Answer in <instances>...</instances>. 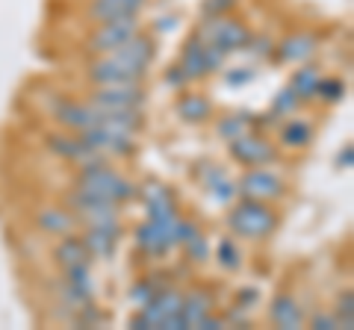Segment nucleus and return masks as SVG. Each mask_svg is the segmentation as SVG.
Segmentation results:
<instances>
[{
  "label": "nucleus",
  "instance_id": "obj_23",
  "mask_svg": "<svg viewBox=\"0 0 354 330\" xmlns=\"http://www.w3.org/2000/svg\"><path fill=\"white\" fill-rule=\"evenodd\" d=\"M53 262L65 269V266H77V262H92V254L86 251L80 236L68 233V236H59L57 248H53Z\"/></svg>",
  "mask_w": 354,
  "mask_h": 330
},
{
  "label": "nucleus",
  "instance_id": "obj_15",
  "mask_svg": "<svg viewBox=\"0 0 354 330\" xmlns=\"http://www.w3.org/2000/svg\"><path fill=\"white\" fill-rule=\"evenodd\" d=\"M106 57H113L115 62L121 65H127V68L133 71H142V74H148V65L153 62V57H157V41H153L145 30L136 32L130 41H124L118 50L113 53H106Z\"/></svg>",
  "mask_w": 354,
  "mask_h": 330
},
{
  "label": "nucleus",
  "instance_id": "obj_8",
  "mask_svg": "<svg viewBox=\"0 0 354 330\" xmlns=\"http://www.w3.org/2000/svg\"><path fill=\"white\" fill-rule=\"evenodd\" d=\"M97 113H118V109H145L148 95L142 86H95L86 97Z\"/></svg>",
  "mask_w": 354,
  "mask_h": 330
},
{
  "label": "nucleus",
  "instance_id": "obj_12",
  "mask_svg": "<svg viewBox=\"0 0 354 330\" xmlns=\"http://www.w3.org/2000/svg\"><path fill=\"white\" fill-rule=\"evenodd\" d=\"M124 236V222H109V224H88L83 227V245L92 254V260H113L118 251V242Z\"/></svg>",
  "mask_w": 354,
  "mask_h": 330
},
{
  "label": "nucleus",
  "instance_id": "obj_4",
  "mask_svg": "<svg viewBox=\"0 0 354 330\" xmlns=\"http://www.w3.org/2000/svg\"><path fill=\"white\" fill-rule=\"evenodd\" d=\"M136 32H142V21L139 15H127V18H115V21H104L95 24L92 36L86 39V50L92 57H106V53L118 50L124 41H130Z\"/></svg>",
  "mask_w": 354,
  "mask_h": 330
},
{
  "label": "nucleus",
  "instance_id": "obj_40",
  "mask_svg": "<svg viewBox=\"0 0 354 330\" xmlns=\"http://www.w3.org/2000/svg\"><path fill=\"white\" fill-rule=\"evenodd\" d=\"M254 68H230L227 74H225V83L227 86H245V83H251L254 80Z\"/></svg>",
  "mask_w": 354,
  "mask_h": 330
},
{
  "label": "nucleus",
  "instance_id": "obj_20",
  "mask_svg": "<svg viewBox=\"0 0 354 330\" xmlns=\"http://www.w3.org/2000/svg\"><path fill=\"white\" fill-rule=\"evenodd\" d=\"M269 316H272V324L281 327V330L304 327V310H301V304H298L295 295H290V292L274 295L272 307H269Z\"/></svg>",
  "mask_w": 354,
  "mask_h": 330
},
{
  "label": "nucleus",
  "instance_id": "obj_14",
  "mask_svg": "<svg viewBox=\"0 0 354 330\" xmlns=\"http://www.w3.org/2000/svg\"><path fill=\"white\" fill-rule=\"evenodd\" d=\"M50 115L57 124L74 130V133H83V130L95 127L101 121V113L88 104L80 101H71V97H53V106H50Z\"/></svg>",
  "mask_w": 354,
  "mask_h": 330
},
{
  "label": "nucleus",
  "instance_id": "obj_10",
  "mask_svg": "<svg viewBox=\"0 0 354 330\" xmlns=\"http://www.w3.org/2000/svg\"><path fill=\"white\" fill-rule=\"evenodd\" d=\"M227 153L236 162L245 165V168H257V165H269L278 159V148H274L269 139H263L260 133H251V130H245V133L236 139H230Z\"/></svg>",
  "mask_w": 354,
  "mask_h": 330
},
{
  "label": "nucleus",
  "instance_id": "obj_38",
  "mask_svg": "<svg viewBox=\"0 0 354 330\" xmlns=\"http://www.w3.org/2000/svg\"><path fill=\"white\" fill-rule=\"evenodd\" d=\"M310 327L313 330H342L339 318L334 313H322V310H319L316 316H310Z\"/></svg>",
  "mask_w": 354,
  "mask_h": 330
},
{
  "label": "nucleus",
  "instance_id": "obj_11",
  "mask_svg": "<svg viewBox=\"0 0 354 330\" xmlns=\"http://www.w3.org/2000/svg\"><path fill=\"white\" fill-rule=\"evenodd\" d=\"M145 77L148 74L133 71L113 57H95V62H88L86 68V80L92 86H142Z\"/></svg>",
  "mask_w": 354,
  "mask_h": 330
},
{
  "label": "nucleus",
  "instance_id": "obj_39",
  "mask_svg": "<svg viewBox=\"0 0 354 330\" xmlns=\"http://www.w3.org/2000/svg\"><path fill=\"white\" fill-rule=\"evenodd\" d=\"M162 80H165V86H171V89H177V92H180L186 83H192L189 77H186V71L180 68V62L171 65V68H165V77H162Z\"/></svg>",
  "mask_w": 354,
  "mask_h": 330
},
{
  "label": "nucleus",
  "instance_id": "obj_33",
  "mask_svg": "<svg viewBox=\"0 0 354 330\" xmlns=\"http://www.w3.org/2000/svg\"><path fill=\"white\" fill-rule=\"evenodd\" d=\"M195 233H201V227H198L195 218H183V215H177L174 218V230H171V242H174V248L177 245H186Z\"/></svg>",
  "mask_w": 354,
  "mask_h": 330
},
{
  "label": "nucleus",
  "instance_id": "obj_31",
  "mask_svg": "<svg viewBox=\"0 0 354 330\" xmlns=\"http://www.w3.org/2000/svg\"><path fill=\"white\" fill-rule=\"evenodd\" d=\"M298 106H301V101H298L295 92L290 89V86H286V89H281L278 95H274V101H272V113L283 121V118L295 115V113H298Z\"/></svg>",
  "mask_w": 354,
  "mask_h": 330
},
{
  "label": "nucleus",
  "instance_id": "obj_18",
  "mask_svg": "<svg viewBox=\"0 0 354 330\" xmlns=\"http://www.w3.org/2000/svg\"><path fill=\"white\" fill-rule=\"evenodd\" d=\"M319 50V36L316 32H295L286 36L281 45H274V59L278 62H307Z\"/></svg>",
  "mask_w": 354,
  "mask_h": 330
},
{
  "label": "nucleus",
  "instance_id": "obj_28",
  "mask_svg": "<svg viewBox=\"0 0 354 330\" xmlns=\"http://www.w3.org/2000/svg\"><path fill=\"white\" fill-rule=\"evenodd\" d=\"M165 286H169V280H165L162 274H148V278L136 280V286H133V289H130V301L142 307V304H148V301H151L157 292H162Z\"/></svg>",
  "mask_w": 354,
  "mask_h": 330
},
{
  "label": "nucleus",
  "instance_id": "obj_22",
  "mask_svg": "<svg viewBox=\"0 0 354 330\" xmlns=\"http://www.w3.org/2000/svg\"><path fill=\"white\" fill-rule=\"evenodd\" d=\"M177 115H180L186 124H204L213 115V104H209V97L198 95V92H186L177 97Z\"/></svg>",
  "mask_w": 354,
  "mask_h": 330
},
{
  "label": "nucleus",
  "instance_id": "obj_24",
  "mask_svg": "<svg viewBox=\"0 0 354 330\" xmlns=\"http://www.w3.org/2000/svg\"><path fill=\"white\" fill-rule=\"evenodd\" d=\"M319 80H322V74H319L316 65L304 62L301 68H295L292 80H290V89L295 92V97H298V101H301V104H310V101H316Z\"/></svg>",
  "mask_w": 354,
  "mask_h": 330
},
{
  "label": "nucleus",
  "instance_id": "obj_9",
  "mask_svg": "<svg viewBox=\"0 0 354 330\" xmlns=\"http://www.w3.org/2000/svg\"><path fill=\"white\" fill-rule=\"evenodd\" d=\"M236 195L251 197V201L272 204V201H281V197L286 195V186H283V180L278 177V174H272L266 165H257V168H248L236 180Z\"/></svg>",
  "mask_w": 354,
  "mask_h": 330
},
{
  "label": "nucleus",
  "instance_id": "obj_6",
  "mask_svg": "<svg viewBox=\"0 0 354 330\" xmlns=\"http://www.w3.org/2000/svg\"><path fill=\"white\" fill-rule=\"evenodd\" d=\"M80 136L88 148L104 153V157H130L136 151V133H130V130L113 124V121H104V118L95 127L83 130Z\"/></svg>",
  "mask_w": 354,
  "mask_h": 330
},
{
  "label": "nucleus",
  "instance_id": "obj_34",
  "mask_svg": "<svg viewBox=\"0 0 354 330\" xmlns=\"http://www.w3.org/2000/svg\"><path fill=\"white\" fill-rule=\"evenodd\" d=\"M183 248H186V260L189 262H207L209 260V242L204 233H195Z\"/></svg>",
  "mask_w": 354,
  "mask_h": 330
},
{
  "label": "nucleus",
  "instance_id": "obj_30",
  "mask_svg": "<svg viewBox=\"0 0 354 330\" xmlns=\"http://www.w3.org/2000/svg\"><path fill=\"white\" fill-rule=\"evenodd\" d=\"M346 97V83L337 80V77H322L319 80V89H316V101H325V104H339Z\"/></svg>",
  "mask_w": 354,
  "mask_h": 330
},
{
  "label": "nucleus",
  "instance_id": "obj_3",
  "mask_svg": "<svg viewBox=\"0 0 354 330\" xmlns=\"http://www.w3.org/2000/svg\"><path fill=\"white\" fill-rule=\"evenodd\" d=\"M195 36L204 39L207 45H213L216 50H221L225 57H230V53L245 50L254 32L242 24V21L230 18V15H209L201 21V27L195 30Z\"/></svg>",
  "mask_w": 354,
  "mask_h": 330
},
{
  "label": "nucleus",
  "instance_id": "obj_13",
  "mask_svg": "<svg viewBox=\"0 0 354 330\" xmlns=\"http://www.w3.org/2000/svg\"><path fill=\"white\" fill-rule=\"evenodd\" d=\"M180 215V213H177ZM174 215V218H177ZM174 218L171 222H151V218H145L136 230H133V242H136V248L142 251V254L148 257H162L165 251L174 248L171 242V230H174Z\"/></svg>",
  "mask_w": 354,
  "mask_h": 330
},
{
  "label": "nucleus",
  "instance_id": "obj_26",
  "mask_svg": "<svg viewBox=\"0 0 354 330\" xmlns=\"http://www.w3.org/2000/svg\"><path fill=\"white\" fill-rule=\"evenodd\" d=\"M251 127H254V113H230V115L216 121V133H218V139H225V142L242 136Z\"/></svg>",
  "mask_w": 354,
  "mask_h": 330
},
{
  "label": "nucleus",
  "instance_id": "obj_1",
  "mask_svg": "<svg viewBox=\"0 0 354 330\" xmlns=\"http://www.w3.org/2000/svg\"><path fill=\"white\" fill-rule=\"evenodd\" d=\"M74 189L101 195L113 204H124V201H133V197H136L139 186L133 180H127L121 171H115L113 165L106 162V157H95V159H88L83 165H77Z\"/></svg>",
  "mask_w": 354,
  "mask_h": 330
},
{
  "label": "nucleus",
  "instance_id": "obj_27",
  "mask_svg": "<svg viewBox=\"0 0 354 330\" xmlns=\"http://www.w3.org/2000/svg\"><path fill=\"white\" fill-rule=\"evenodd\" d=\"M92 262H77V266H65L62 278L68 280L77 292H83L88 301H95V283H92Z\"/></svg>",
  "mask_w": 354,
  "mask_h": 330
},
{
  "label": "nucleus",
  "instance_id": "obj_21",
  "mask_svg": "<svg viewBox=\"0 0 354 330\" xmlns=\"http://www.w3.org/2000/svg\"><path fill=\"white\" fill-rule=\"evenodd\" d=\"M207 313H213V295H209L207 289H189L183 295L180 316H183L186 330H195V324L201 322Z\"/></svg>",
  "mask_w": 354,
  "mask_h": 330
},
{
  "label": "nucleus",
  "instance_id": "obj_37",
  "mask_svg": "<svg viewBox=\"0 0 354 330\" xmlns=\"http://www.w3.org/2000/svg\"><path fill=\"white\" fill-rule=\"evenodd\" d=\"M236 3L239 0H204L201 12H204V18H209V15H230V9H234Z\"/></svg>",
  "mask_w": 354,
  "mask_h": 330
},
{
  "label": "nucleus",
  "instance_id": "obj_29",
  "mask_svg": "<svg viewBox=\"0 0 354 330\" xmlns=\"http://www.w3.org/2000/svg\"><path fill=\"white\" fill-rule=\"evenodd\" d=\"M216 260H218V266L225 271H239L242 269V254H239V248L234 245V239H221L218 242Z\"/></svg>",
  "mask_w": 354,
  "mask_h": 330
},
{
  "label": "nucleus",
  "instance_id": "obj_17",
  "mask_svg": "<svg viewBox=\"0 0 354 330\" xmlns=\"http://www.w3.org/2000/svg\"><path fill=\"white\" fill-rule=\"evenodd\" d=\"M145 3L148 0H88L86 18L92 21V24H104V21L139 15L142 9H145Z\"/></svg>",
  "mask_w": 354,
  "mask_h": 330
},
{
  "label": "nucleus",
  "instance_id": "obj_16",
  "mask_svg": "<svg viewBox=\"0 0 354 330\" xmlns=\"http://www.w3.org/2000/svg\"><path fill=\"white\" fill-rule=\"evenodd\" d=\"M44 145L50 148V153H57L59 159L74 162V165H83V162L95 159V157H104V153H97V151L88 148L80 133H77V136H68V133H48V136H44Z\"/></svg>",
  "mask_w": 354,
  "mask_h": 330
},
{
  "label": "nucleus",
  "instance_id": "obj_2",
  "mask_svg": "<svg viewBox=\"0 0 354 330\" xmlns=\"http://www.w3.org/2000/svg\"><path fill=\"white\" fill-rule=\"evenodd\" d=\"M227 227H230V233H236L242 239L263 242L278 230V213L263 201L239 197V201L227 210Z\"/></svg>",
  "mask_w": 354,
  "mask_h": 330
},
{
  "label": "nucleus",
  "instance_id": "obj_7",
  "mask_svg": "<svg viewBox=\"0 0 354 330\" xmlns=\"http://www.w3.org/2000/svg\"><path fill=\"white\" fill-rule=\"evenodd\" d=\"M225 53L216 50L213 45H207L204 39H198L195 32L183 41V53H180V68L186 71L189 80H201L207 74H216L225 68Z\"/></svg>",
  "mask_w": 354,
  "mask_h": 330
},
{
  "label": "nucleus",
  "instance_id": "obj_5",
  "mask_svg": "<svg viewBox=\"0 0 354 330\" xmlns=\"http://www.w3.org/2000/svg\"><path fill=\"white\" fill-rule=\"evenodd\" d=\"M65 206L74 213L77 224L88 227V224H109V222H118L121 210L118 204L106 201L101 195H92V192H83V189H71L65 192Z\"/></svg>",
  "mask_w": 354,
  "mask_h": 330
},
{
  "label": "nucleus",
  "instance_id": "obj_25",
  "mask_svg": "<svg viewBox=\"0 0 354 330\" xmlns=\"http://www.w3.org/2000/svg\"><path fill=\"white\" fill-rule=\"evenodd\" d=\"M310 139H313V127L307 124V121L301 118H290L286 124L281 127V133H278V142L283 148H307L310 145Z\"/></svg>",
  "mask_w": 354,
  "mask_h": 330
},
{
  "label": "nucleus",
  "instance_id": "obj_41",
  "mask_svg": "<svg viewBox=\"0 0 354 330\" xmlns=\"http://www.w3.org/2000/svg\"><path fill=\"white\" fill-rule=\"evenodd\" d=\"M260 301V289L257 286H251V289H239L236 292V307L239 310H248V307H254Z\"/></svg>",
  "mask_w": 354,
  "mask_h": 330
},
{
  "label": "nucleus",
  "instance_id": "obj_36",
  "mask_svg": "<svg viewBox=\"0 0 354 330\" xmlns=\"http://www.w3.org/2000/svg\"><path fill=\"white\" fill-rule=\"evenodd\" d=\"M272 50H274V41H272L269 36H251V41L245 45V53H251L254 59L272 57Z\"/></svg>",
  "mask_w": 354,
  "mask_h": 330
},
{
  "label": "nucleus",
  "instance_id": "obj_42",
  "mask_svg": "<svg viewBox=\"0 0 354 330\" xmlns=\"http://www.w3.org/2000/svg\"><path fill=\"white\" fill-rule=\"evenodd\" d=\"M227 322H225V316H216V313H207L201 322L195 324V330H225Z\"/></svg>",
  "mask_w": 354,
  "mask_h": 330
},
{
  "label": "nucleus",
  "instance_id": "obj_35",
  "mask_svg": "<svg viewBox=\"0 0 354 330\" xmlns=\"http://www.w3.org/2000/svg\"><path fill=\"white\" fill-rule=\"evenodd\" d=\"M207 192L213 195L218 204H234L236 201V183H230L227 174H225V177H218L213 186H207Z\"/></svg>",
  "mask_w": 354,
  "mask_h": 330
},
{
  "label": "nucleus",
  "instance_id": "obj_43",
  "mask_svg": "<svg viewBox=\"0 0 354 330\" xmlns=\"http://www.w3.org/2000/svg\"><path fill=\"white\" fill-rule=\"evenodd\" d=\"M337 165H339V168H351V165H354V145H351V142H348V145L339 151Z\"/></svg>",
  "mask_w": 354,
  "mask_h": 330
},
{
  "label": "nucleus",
  "instance_id": "obj_19",
  "mask_svg": "<svg viewBox=\"0 0 354 330\" xmlns=\"http://www.w3.org/2000/svg\"><path fill=\"white\" fill-rule=\"evenodd\" d=\"M36 227L41 230L44 236H68L74 233L77 227V218L74 213L68 210V206H41V210L36 213Z\"/></svg>",
  "mask_w": 354,
  "mask_h": 330
},
{
  "label": "nucleus",
  "instance_id": "obj_32",
  "mask_svg": "<svg viewBox=\"0 0 354 330\" xmlns=\"http://www.w3.org/2000/svg\"><path fill=\"white\" fill-rule=\"evenodd\" d=\"M334 316L339 318L342 330H351L354 327V292L351 289L337 295V310H334Z\"/></svg>",
  "mask_w": 354,
  "mask_h": 330
}]
</instances>
